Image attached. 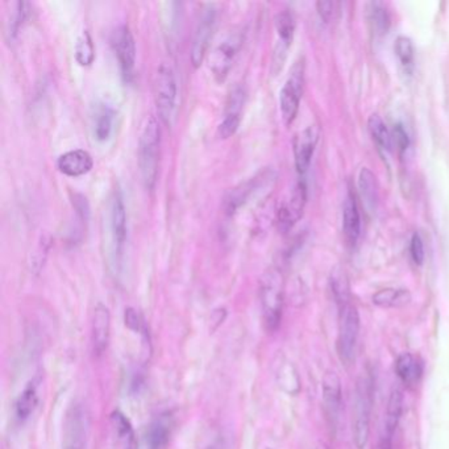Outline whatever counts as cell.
<instances>
[{
    "mask_svg": "<svg viewBox=\"0 0 449 449\" xmlns=\"http://www.w3.org/2000/svg\"><path fill=\"white\" fill-rule=\"evenodd\" d=\"M247 103V90L244 86L236 85L228 94L223 120L219 124V136L230 139L239 130L244 106Z\"/></svg>",
    "mask_w": 449,
    "mask_h": 449,
    "instance_id": "cell-13",
    "label": "cell"
},
{
    "mask_svg": "<svg viewBox=\"0 0 449 449\" xmlns=\"http://www.w3.org/2000/svg\"><path fill=\"white\" fill-rule=\"evenodd\" d=\"M377 449H393L391 448V440L385 439V438H381L379 441V448Z\"/></svg>",
    "mask_w": 449,
    "mask_h": 449,
    "instance_id": "cell-40",
    "label": "cell"
},
{
    "mask_svg": "<svg viewBox=\"0 0 449 449\" xmlns=\"http://www.w3.org/2000/svg\"><path fill=\"white\" fill-rule=\"evenodd\" d=\"M111 312L107 306L98 303L92 312L91 345L95 356H102L110 344Z\"/></svg>",
    "mask_w": 449,
    "mask_h": 449,
    "instance_id": "cell-17",
    "label": "cell"
},
{
    "mask_svg": "<svg viewBox=\"0 0 449 449\" xmlns=\"http://www.w3.org/2000/svg\"><path fill=\"white\" fill-rule=\"evenodd\" d=\"M343 230L347 241L350 245H355L359 240V232H361V218H359L357 202L352 192L347 195L343 206Z\"/></svg>",
    "mask_w": 449,
    "mask_h": 449,
    "instance_id": "cell-22",
    "label": "cell"
},
{
    "mask_svg": "<svg viewBox=\"0 0 449 449\" xmlns=\"http://www.w3.org/2000/svg\"><path fill=\"white\" fill-rule=\"evenodd\" d=\"M39 388H40V379H30L21 391L19 398L15 403V417L19 422L30 419L35 410L37 409L40 402Z\"/></svg>",
    "mask_w": 449,
    "mask_h": 449,
    "instance_id": "cell-21",
    "label": "cell"
},
{
    "mask_svg": "<svg viewBox=\"0 0 449 449\" xmlns=\"http://www.w3.org/2000/svg\"><path fill=\"white\" fill-rule=\"evenodd\" d=\"M373 379L370 376H361L356 388L353 440L359 449L365 448L369 440L370 414L373 406Z\"/></svg>",
    "mask_w": 449,
    "mask_h": 449,
    "instance_id": "cell-4",
    "label": "cell"
},
{
    "mask_svg": "<svg viewBox=\"0 0 449 449\" xmlns=\"http://www.w3.org/2000/svg\"><path fill=\"white\" fill-rule=\"evenodd\" d=\"M71 203H73V207H74L77 218L80 219V223L87 224L90 220V204H89L87 198L82 194H74Z\"/></svg>",
    "mask_w": 449,
    "mask_h": 449,
    "instance_id": "cell-36",
    "label": "cell"
},
{
    "mask_svg": "<svg viewBox=\"0 0 449 449\" xmlns=\"http://www.w3.org/2000/svg\"><path fill=\"white\" fill-rule=\"evenodd\" d=\"M74 56L75 61L82 68H89L94 63L95 47L89 30H82V33L78 36L74 48Z\"/></svg>",
    "mask_w": 449,
    "mask_h": 449,
    "instance_id": "cell-30",
    "label": "cell"
},
{
    "mask_svg": "<svg viewBox=\"0 0 449 449\" xmlns=\"http://www.w3.org/2000/svg\"><path fill=\"white\" fill-rule=\"evenodd\" d=\"M277 180V173L273 169L261 170L253 178L241 182L230 190L224 199V211L228 216H233L252 198L257 197L264 189L270 187Z\"/></svg>",
    "mask_w": 449,
    "mask_h": 449,
    "instance_id": "cell-6",
    "label": "cell"
},
{
    "mask_svg": "<svg viewBox=\"0 0 449 449\" xmlns=\"http://www.w3.org/2000/svg\"><path fill=\"white\" fill-rule=\"evenodd\" d=\"M410 253H411L412 261H414L417 265H422V264H423L424 257H426V253H424L423 240L420 238L419 233H414V235H412L411 244H410Z\"/></svg>",
    "mask_w": 449,
    "mask_h": 449,
    "instance_id": "cell-37",
    "label": "cell"
},
{
    "mask_svg": "<svg viewBox=\"0 0 449 449\" xmlns=\"http://www.w3.org/2000/svg\"><path fill=\"white\" fill-rule=\"evenodd\" d=\"M28 6L30 4L24 1H18L13 4V10L11 11L6 30V35L10 42H13L18 39L19 32L28 18Z\"/></svg>",
    "mask_w": 449,
    "mask_h": 449,
    "instance_id": "cell-31",
    "label": "cell"
},
{
    "mask_svg": "<svg viewBox=\"0 0 449 449\" xmlns=\"http://www.w3.org/2000/svg\"><path fill=\"white\" fill-rule=\"evenodd\" d=\"M303 86H305V63L303 60H300L293 66L289 78L285 82L280 92L281 115L285 124L288 125H290L298 115Z\"/></svg>",
    "mask_w": 449,
    "mask_h": 449,
    "instance_id": "cell-8",
    "label": "cell"
},
{
    "mask_svg": "<svg viewBox=\"0 0 449 449\" xmlns=\"http://www.w3.org/2000/svg\"><path fill=\"white\" fill-rule=\"evenodd\" d=\"M319 137L320 130L318 125H309L297 135L294 140V161L295 169L300 176H303L309 170Z\"/></svg>",
    "mask_w": 449,
    "mask_h": 449,
    "instance_id": "cell-16",
    "label": "cell"
},
{
    "mask_svg": "<svg viewBox=\"0 0 449 449\" xmlns=\"http://www.w3.org/2000/svg\"><path fill=\"white\" fill-rule=\"evenodd\" d=\"M90 432V412L87 407L74 402L71 405L63 423V449H86Z\"/></svg>",
    "mask_w": 449,
    "mask_h": 449,
    "instance_id": "cell-7",
    "label": "cell"
},
{
    "mask_svg": "<svg viewBox=\"0 0 449 449\" xmlns=\"http://www.w3.org/2000/svg\"><path fill=\"white\" fill-rule=\"evenodd\" d=\"M306 200H307V186L305 180H300L294 186V189L291 190L289 199L281 206L277 214L278 228L283 233L289 232L295 226V223L302 218L305 206H306Z\"/></svg>",
    "mask_w": 449,
    "mask_h": 449,
    "instance_id": "cell-15",
    "label": "cell"
},
{
    "mask_svg": "<svg viewBox=\"0 0 449 449\" xmlns=\"http://www.w3.org/2000/svg\"><path fill=\"white\" fill-rule=\"evenodd\" d=\"M368 128L373 140L379 144V148L390 152L393 147V136L383 120L381 119L379 115H371L368 120Z\"/></svg>",
    "mask_w": 449,
    "mask_h": 449,
    "instance_id": "cell-32",
    "label": "cell"
},
{
    "mask_svg": "<svg viewBox=\"0 0 449 449\" xmlns=\"http://www.w3.org/2000/svg\"><path fill=\"white\" fill-rule=\"evenodd\" d=\"M359 315L356 306L348 302L339 306V338L338 350L340 359L350 367L355 359V352L359 340Z\"/></svg>",
    "mask_w": 449,
    "mask_h": 449,
    "instance_id": "cell-5",
    "label": "cell"
},
{
    "mask_svg": "<svg viewBox=\"0 0 449 449\" xmlns=\"http://www.w3.org/2000/svg\"><path fill=\"white\" fill-rule=\"evenodd\" d=\"M111 44L119 62L120 73L125 83H130L135 77L136 66V42L128 25H120L112 33Z\"/></svg>",
    "mask_w": 449,
    "mask_h": 449,
    "instance_id": "cell-11",
    "label": "cell"
},
{
    "mask_svg": "<svg viewBox=\"0 0 449 449\" xmlns=\"http://www.w3.org/2000/svg\"><path fill=\"white\" fill-rule=\"evenodd\" d=\"M394 50H395L397 57L400 59L402 66L406 70H411L412 65H414V45H412V41L410 40L409 37H406V36H400L395 40Z\"/></svg>",
    "mask_w": 449,
    "mask_h": 449,
    "instance_id": "cell-35",
    "label": "cell"
},
{
    "mask_svg": "<svg viewBox=\"0 0 449 449\" xmlns=\"http://www.w3.org/2000/svg\"><path fill=\"white\" fill-rule=\"evenodd\" d=\"M124 321H125V326L130 328V331L136 332L141 335L142 340L145 341V344L149 345V331H148V326H147V321L144 319V316L141 315L139 311H136L132 307L125 309L124 312Z\"/></svg>",
    "mask_w": 449,
    "mask_h": 449,
    "instance_id": "cell-34",
    "label": "cell"
},
{
    "mask_svg": "<svg viewBox=\"0 0 449 449\" xmlns=\"http://www.w3.org/2000/svg\"><path fill=\"white\" fill-rule=\"evenodd\" d=\"M216 25V8L214 4H206L199 13L195 33L192 37L190 61L194 69L202 66L210 47L211 39Z\"/></svg>",
    "mask_w": 449,
    "mask_h": 449,
    "instance_id": "cell-10",
    "label": "cell"
},
{
    "mask_svg": "<svg viewBox=\"0 0 449 449\" xmlns=\"http://www.w3.org/2000/svg\"><path fill=\"white\" fill-rule=\"evenodd\" d=\"M92 166L94 161L90 153L83 149L69 150L61 154L57 160V168L61 173L73 178L90 173Z\"/></svg>",
    "mask_w": 449,
    "mask_h": 449,
    "instance_id": "cell-19",
    "label": "cell"
},
{
    "mask_svg": "<svg viewBox=\"0 0 449 449\" xmlns=\"http://www.w3.org/2000/svg\"><path fill=\"white\" fill-rule=\"evenodd\" d=\"M395 373L403 383L415 385L422 377L423 367L418 357H415L414 355L402 353L395 361Z\"/></svg>",
    "mask_w": 449,
    "mask_h": 449,
    "instance_id": "cell-26",
    "label": "cell"
},
{
    "mask_svg": "<svg viewBox=\"0 0 449 449\" xmlns=\"http://www.w3.org/2000/svg\"><path fill=\"white\" fill-rule=\"evenodd\" d=\"M111 233L115 247V254L121 256L127 240V209L119 189L113 192L111 202Z\"/></svg>",
    "mask_w": 449,
    "mask_h": 449,
    "instance_id": "cell-18",
    "label": "cell"
},
{
    "mask_svg": "<svg viewBox=\"0 0 449 449\" xmlns=\"http://www.w3.org/2000/svg\"><path fill=\"white\" fill-rule=\"evenodd\" d=\"M368 20L374 35L383 36L388 33L390 27L389 12L382 1H371L368 4Z\"/></svg>",
    "mask_w": 449,
    "mask_h": 449,
    "instance_id": "cell-29",
    "label": "cell"
},
{
    "mask_svg": "<svg viewBox=\"0 0 449 449\" xmlns=\"http://www.w3.org/2000/svg\"><path fill=\"white\" fill-rule=\"evenodd\" d=\"M115 121V110L107 103H99L92 115L94 137L99 142L110 140Z\"/></svg>",
    "mask_w": 449,
    "mask_h": 449,
    "instance_id": "cell-24",
    "label": "cell"
},
{
    "mask_svg": "<svg viewBox=\"0 0 449 449\" xmlns=\"http://www.w3.org/2000/svg\"><path fill=\"white\" fill-rule=\"evenodd\" d=\"M411 300V294L406 289H382L373 295V303L379 307H402Z\"/></svg>",
    "mask_w": 449,
    "mask_h": 449,
    "instance_id": "cell-28",
    "label": "cell"
},
{
    "mask_svg": "<svg viewBox=\"0 0 449 449\" xmlns=\"http://www.w3.org/2000/svg\"><path fill=\"white\" fill-rule=\"evenodd\" d=\"M210 449H216V447H214V445H212V447H210Z\"/></svg>",
    "mask_w": 449,
    "mask_h": 449,
    "instance_id": "cell-42",
    "label": "cell"
},
{
    "mask_svg": "<svg viewBox=\"0 0 449 449\" xmlns=\"http://www.w3.org/2000/svg\"><path fill=\"white\" fill-rule=\"evenodd\" d=\"M403 410V393L400 388H394L390 393L389 402L386 407L385 426H383V436L385 439L391 440L394 432L400 424V415Z\"/></svg>",
    "mask_w": 449,
    "mask_h": 449,
    "instance_id": "cell-25",
    "label": "cell"
},
{
    "mask_svg": "<svg viewBox=\"0 0 449 449\" xmlns=\"http://www.w3.org/2000/svg\"><path fill=\"white\" fill-rule=\"evenodd\" d=\"M393 142L398 147V149L403 153L406 152L410 147L409 135L406 130L403 128L402 124H397L394 125V130H393Z\"/></svg>",
    "mask_w": 449,
    "mask_h": 449,
    "instance_id": "cell-38",
    "label": "cell"
},
{
    "mask_svg": "<svg viewBox=\"0 0 449 449\" xmlns=\"http://www.w3.org/2000/svg\"><path fill=\"white\" fill-rule=\"evenodd\" d=\"M318 449H328L327 448V447H326V445H320L319 448Z\"/></svg>",
    "mask_w": 449,
    "mask_h": 449,
    "instance_id": "cell-41",
    "label": "cell"
},
{
    "mask_svg": "<svg viewBox=\"0 0 449 449\" xmlns=\"http://www.w3.org/2000/svg\"><path fill=\"white\" fill-rule=\"evenodd\" d=\"M316 8L319 12V16L324 23H330L333 12H335V3L333 1H318Z\"/></svg>",
    "mask_w": 449,
    "mask_h": 449,
    "instance_id": "cell-39",
    "label": "cell"
},
{
    "mask_svg": "<svg viewBox=\"0 0 449 449\" xmlns=\"http://www.w3.org/2000/svg\"><path fill=\"white\" fill-rule=\"evenodd\" d=\"M331 288L338 306L350 302V282L343 270H335L331 277Z\"/></svg>",
    "mask_w": 449,
    "mask_h": 449,
    "instance_id": "cell-33",
    "label": "cell"
},
{
    "mask_svg": "<svg viewBox=\"0 0 449 449\" xmlns=\"http://www.w3.org/2000/svg\"><path fill=\"white\" fill-rule=\"evenodd\" d=\"M323 400L331 424L335 426L341 410V382L333 370H328L323 377Z\"/></svg>",
    "mask_w": 449,
    "mask_h": 449,
    "instance_id": "cell-20",
    "label": "cell"
},
{
    "mask_svg": "<svg viewBox=\"0 0 449 449\" xmlns=\"http://www.w3.org/2000/svg\"><path fill=\"white\" fill-rule=\"evenodd\" d=\"M111 429L120 449H136L137 438L133 427L128 418L119 410L111 414Z\"/></svg>",
    "mask_w": 449,
    "mask_h": 449,
    "instance_id": "cell-23",
    "label": "cell"
},
{
    "mask_svg": "<svg viewBox=\"0 0 449 449\" xmlns=\"http://www.w3.org/2000/svg\"><path fill=\"white\" fill-rule=\"evenodd\" d=\"M285 297V280L278 268H270L260 281V303L266 330L276 332L280 327Z\"/></svg>",
    "mask_w": 449,
    "mask_h": 449,
    "instance_id": "cell-2",
    "label": "cell"
},
{
    "mask_svg": "<svg viewBox=\"0 0 449 449\" xmlns=\"http://www.w3.org/2000/svg\"><path fill=\"white\" fill-rule=\"evenodd\" d=\"M178 98V82L174 68L170 63H161L154 77V100L160 119L165 125L171 127Z\"/></svg>",
    "mask_w": 449,
    "mask_h": 449,
    "instance_id": "cell-3",
    "label": "cell"
},
{
    "mask_svg": "<svg viewBox=\"0 0 449 449\" xmlns=\"http://www.w3.org/2000/svg\"><path fill=\"white\" fill-rule=\"evenodd\" d=\"M174 424V417L171 412H162L142 429L137 438L136 449L165 448L169 443Z\"/></svg>",
    "mask_w": 449,
    "mask_h": 449,
    "instance_id": "cell-12",
    "label": "cell"
},
{
    "mask_svg": "<svg viewBox=\"0 0 449 449\" xmlns=\"http://www.w3.org/2000/svg\"><path fill=\"white\" fill-rule=\"evenodd\" d=\"M244 44V32L235 30L212 50L210 57V69L218 82H224L230 74V68L236 60L240 49Z\"/></svg>",
    "mask_w": 449,
    "mask_h": 449,
    "instance_id": "cell-9",
    "label": "cell"
},
{
    "mask_svg": "<svg viewBox=\"0 0 449 449\" xmlns=\"http://www.w3.org/2000/svg\"><path fill=\"white\" fill-rule=\"evenodd\" d=\"M276 30L278 35V41L273 51V61H271V71L274 75H277V73H280L288 57L291 42L294 39L295 21L291 12L282 11L276 16Z\"/></svg>",
    "mask_w": 449,
    "mask_h": 449,
    "instance_id": "cell-14",
    "label": "cell"
},
{
    "mask_svg": "<svg viewBox=\"0 0 449 449\" xmlns=\"http://www.w3.org/2000/svg\"><path fill=\"white\" fill-rule=\"evenodd\" d=\"M161 127L156 116L145 121L139 140V169L141 182L148 191L157 185L160 168Z\"/></svg>",
    "mask_w": 449,
    "mask_h": 449,
    "instance_id": "cell-1",
    "label": "cell"
},
{
    "mask_svg": "<svg viewBox=\"0 0 449 449\" xmlns=\"http://www.w3.org/2000/svg\"><path fill=\"white\" fill-rule=\"evenodd\" d=\"M359 187L365 206L370 211L376 210L379 200V182L376 176L368 168L359 170Z\"/></svg>",
    "mask_w": 449,
    "mask_h": 449,
    "instance_id": "cell-27",
    "label": "cell"
}]
</instances>
